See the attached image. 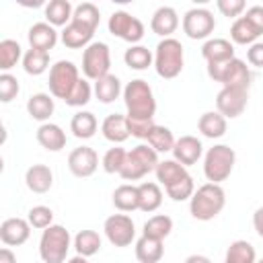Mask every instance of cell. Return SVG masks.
I'll use <instances>...</instances> for the list:
<instances>
[{"label": "cell", "instance_id": "6da1fadb", "mask_svg": "<svg viewBox=\"0 0 263 263\" xmlns=\"http://www.w3.org/2000/svg\"><path fill=\"white\" fill-rule=\"evenodd\" d=\"M101 23V12L92 2H82L74 8L72 21L64 27L60 39L68 49L88 47L92 43V35Z\"/></svg>", "mask_w": 263, "mask_h": 263}, {"label": "cell", "instance_id": "7a4b0ae2", "mask_svg": "<svg viewBox=\"0 0 263 263\" xmlns=\"http://www.w3.org/2000/svg\"><path fill=\"white\" fill-rule=\"evenodd\" d=\"M123 103H125V117L129 121H154L156 115V99L152 86L136 78L125 84L123 88Z\"/></svg>", "mask_w": 263, "mask_h": 263}, {"label": "cell", "instance_id": "3957f363", "mask_svg": "<svg viewBox=\"0 0 263 263\" xmlns=\"http://www.w3.org/2000/svg\"><path fill=\"white\" fill-rule=\"evenodd\" d=\"M226 205V193L222 185L216 183H203L201 187L195 189V193L189 199V212L195 220L208 222L214 220Z\"/></svg>", "mask_w": 263, "mask_h": 263}, {"label": "cell", "instance_id": "277c9868", "mask_svg": "<svg viewBox=\"0 0 263 263\" xmlns=\"http://www.w3.org/2000/svg\"><path fill=\"white\" fill-rule=\"evenodd\" d=\"M185 66V51L179 39L168 37L158 41L156 49H154V70L160 78L164 80H173L183 72Z\"/></svg>", "mask_w": 263, "mask_h": 263}, {"label": "cell", "instance_id": "5b68a950", "mask_svg": "<svg viewBox=\"0 0 263 263\" xmlns=\"http://www.w3.org/2000/svg\"><path fill=\"white\" fill-rule=\"evenodd\" d=\"M236 164V152L228 144H214L203 156V175L208 183L220 185L226 181Z\"/></svg>", "mask_w": 263, "mask_h": 263}, {"label": "cell", "instance_id": "8992f818", "mask_svg": "<svg viewBox=\"0 0 263 263\" xmlns=\"http://www.w3.org/2000/svg\"><path fill=\"white\" fill-rule=\"evenodd\" d=\"M208 76L220 82L222 88H251V70L245 60L232 58L220 64H208Z\"/></svg>", "mask_w": 263, "mask_h": 263}, {"label": "cell", "instance_id": "52a82bcc", "mask_svg": "<svg viewBox=\"0 0 263 263\" xmlns=\"http://www.w3.org/2000/svg\"><path fill=\"white\" fill-rule=\"evenodd\" d=\"M72 247V236L62 224H51L41 232L39 257L43 263H64Z\"/></svg>", "mask_w": 263, "mask_h": 263}, {"label": "cell", "instance_id": "ba28073f", "mask_svg": "<svg viewBox=\"0 0 263 263\" xmlns=\"http://www.w3.org/2000/svg\"><path fill=\"white\" fill-rule=\"evenodd\" d=\"M158 152L148 146V144H138L136 148H132L125 156V162L119 171V177L123 181H140L142 177H146L148 173L156 171L158 166Z\"/></svg>", "mask_w": 263, "mask_h": 263}, {"label": "cell", "instance_id": "9c48e42d", "mask_svg": "<svg viewBox=\"0 0 263 263\" xmlns=\"http://www.w3.org/2000/svg\"><path fill=\"white\" fill-rule=\"evenodd\" d=\"M80 82V72L78 66L70 60H60L49 68V95L55 99L66 101L70 92L76 88Z\"/></svg>", "mask_w": 263, "mask_h": 263}, {"label": "cell", "instance_id": "30bf717a", "mask_svg": "<svg viewBox=\"0 0 263 263\" xmlns=\"http://www.w3.org/2000/svg\"><path fill=\"white\" fill-rule=\"evenodd\" d=\"M111 68V51L103 41H92L82 51V72L88 80H99L109 74Z\"/></svg>", "mask_w": 263, "mask_h": 263}, {"label": "cell", "instance_id": "8fae6325", "mask_svg": "<svg viewBox=\"0 0 263 263\" xmlns=\"http://www.w3.org/2000/svg\"><path fill=\"white\" fill-rule=\"evenodd\" d=\"M107 27L113 37H119L132 45H138V41H142L144 37V23L138 16L129 14L127 10H115L109 16Z\"/></svg>", "mask_w": 263, "mask_h": 263}, {"label": "cell", "instance_id": "7c38bea8", "mask_svg": "<svg viewBox=\"0 0 263 263\" xmlns=\"http://www.w3.org/2000/svg\"><path fill=\"white\" fill-rule=\"evenodd\" d=\"M105 236L113 247H129L136 238V224L127 214H111L103 224Z\"/></svg>", "mask_w": 263, "mask_h": 263}, {"label": "cell", "instance_id": "4fadbf2b", "mask_svg": "<svg viewBox=\"0 0 263 263\" xmlns=\"http://www.w3.org/2000/svg\"><path fill=\"white\" fill-rule=\"evenodd\" d=\"M216 29V18L208 8H191L183 16V33L189 39H208Z\"/></svg>", "mask_w": 263, "mask_h": 263}, {"label": "cell", "instance_id": "5bb4252c", "mask_svg": "<svg viewBox=\"0 0 263 263\" xmlns=\"http://www.w3.org/2000/svg\"><path fill=\"white\" fill-rule=\"evenodd\" d=\"M249 103V90L245 88H222L216 95V111L226 119H236L245 113Z\"/></svg>", "mask_w": 263, "mask_h": 263}, {"label": "cell", "instance_id": "9a60e30c", "mask_svg": "<svg viewBox=\"0 0 263 263\" xmlns=\"http://www.w3.org/2000/svg\"><path fill=\"white\" fill-rule=\"evenodd\" d=\"M68 168L74 177L86 179L99 168V154L90 146H78L68 154Z\"/></svg>", "mask_w": 263, "mask_h": 263}, {"label": "cell", "instance_id": "2e32d148", "mask_svg": "<svg viewBox=\"0 0 263 263\" xmlns=\"http://www.w3.org/2000/svg\"><path fill=\"white\" fill-rule=\"evenodd\" d=\"M31 236V224L25 218H6L0 224V240L6 247H21Z\"/></svg>", "mask_w": 263, "mask_h": 263}, {"label": "cell", "instance_id": "e0dca14e", "mask_svg": "<svg viewBox=\"0 0 263 263\" xmlns=\"http://www.w3.org/2000/svg\"><path fill=\"white\" fill-rule=\"evenodd\" d=\"M201 156H203V144H201L195 136H181V138L175 142L173 158H175L177 162H181L183 166L195 164Z\"/></svg>", "mask_w": 263, "mask_h": 263}, {"label": "cell", "instance_id": "ac0fdd59", "mask_svg": "<svg viewBox=\"0 0 263 263\" xmlns=\"http://www.w3.org/2000/svg\"><path fill=\"white\" fill-rule=\"evenodd\" d=\"M179 27V14L173 6H160L150 18V29L162 39H168Z\"/></svg>", "mask_w": 263, "mask_h": 263}, {"label": "cell", "instance_id": "d6986e66", "mask_svg": "<svg viewBox=\"0 0 263 263\" xmlns=\"http://www.w3.org/2000/svg\"><path fill=\"white\" fill-rule=\"evenodd\" d=\"M27 39H29L31 49H39V51L49 53V49H53L55 43H58V31L47 21L45 23H35L27 33Z\"/></svg>", "mask_w": 263, "mask_h": 263}, {"label": "cell", "instance_id": "ffe728a7", "mask_svg": "<svg viewBox=\"0 0 263 263\" xmlns=\"http://www.w3.org/2000/svg\"><path fill=\"white\" fill-rule=\"evenodd\" d=\"M101 134L105 140L113 142L115 146L125 142L132 134H129V125H127V117L125 115H119V113H111L103 119L101 123Z\"/></svg>", "mask_w": 263, "mask_h": 263}, {"label": "cell", "instance_id": "44dd1931", "mask_svg": "<svg viewBox=\"0 0 263 263\" xmlns=\"http://www.w3.org/2000/svg\"><path fill=\"white\" fill-rule=\"evenodd\" d=\"M201 55L208 64H220V62H228L234 58V45L228 39L222 37H214L208 39L201 45Z\"/></svg>", "mask_w": 263, "mask_h": 263}, {"label": "cell", "instance_id": "7402d4cb", "mask_svg": "<svg viewBox=\"0 0 263 263\" xmlns=\"http://www.w3.org/2000/svg\"><path fill=\"white\" fill-rule=\"evenodd\" d=\"M25 183L33 193H47L53 185V173L47 164H31L25 173Z\"/></svg>", "mask_w": 263, "mask_h": 263}, {"label": "cell", "instance_id": "603a6c76", "mask_svg": "<svg viewBox=\"0 0 263 263\" xmlns=\"http://www.w3.org/2000/svg\"><path fill=\"white\" fill-rule=\"evenodd\" d=\"M35 136H37V142L45 150H49V152H60L66 146V132L58 123H51V121L41 123L37 127V134Z\"/></svg>", "mask_w": 263, "mask_h": 263}, {"label": "cell", "instance_id": "cb8c5ba5", "mask_svg": "<svg viewBox=\"0 0 263 263\" xmlns=\"http://www.w3.org/2000/svg\"><path fill=\"white\" fill-rule=\"evenodd\" d=\"M53 111H55V103H53L51 95H47V92H35L27 101V113L35 121L47 123L49 117L53 115Z\"/></svg>", "mask_w": 263, "mask_h": 263}, {"label": "cell", "instance_id": "d4e9b609", "mask_svg": "<svg viewBox=\"0 0 263 263\" xmlns=\"http://www.w3.org/2000/svg\"><path fill=\"white\" fill-rule=\"evenodd\" d=\"M92 92L95 97L103 103V105H109L113 101L119 99V95H123V88H121V80L115 76V74H107L99 80H95V86H92Z\"/></svg>", "mask_w": 263, "mask_h": 263}, {"label": "cell", "instance_id": "484cf974", "mask_svg": "<svg viewBox=\"0 0 263 263\" xmlns=\"http://www.w3.org/2000/svg\"><path fill=\"white\" fill-rule=\"evenodd\" d=\"M226 127H228L226 117L220 115L218 111H205L197 121V129L201 132L203 138H210V140L222 138L226 134Z\"/></svg>", "mask_w": 263, "mask_h": 263}, {"label": "cell", "instance_id": "4316f807", "mask_svg": "<svg viewBox=\"0 0 263 263\" xmlns=\"http://www.w3.org/2000/svg\"><path fill=\"white\" fill-rule=\"evenodd\" d=\"M162 255H164L162 240L150 238V236H144V234L136 240V259L140 263H160Z\"/></svg>", "mask_w": 263, "mask_h": 263}, {"label": "cell", "instance_id": "83f0119b", "mask_svg": "<svg viewBox=\"0 0 263 263\" xmlns=\"http://www.w3.org/2000/svg\"><path fill=\"white\" fill-rule=\"evenodd\" d=\"M154 173H156V181H158L164 189L171 187L173 183H177L179 179H183V177L189 175V173H187V166H183V164L177 162L175 158H164V160H160Z\"/></svg>", "mask_w": 263, "mask_h": 263}, {"label": "cell", "instance_id": "f1b7e54d", "mask_svg": "<svg viewBox=\"0 0 263 263\" xmlns=\"http://www.w3.org/2000/svg\"><path fill=\"white\" fill-rule=\"evenodd\" d=\"M113 205H115L121 214L140 210V193H138V185H132V183H123V185H119V187L113 191Z\"/></svg>", "mask_w": 263, "mask_h": 263}, {"label": "cell", "instance_id": "f546056e", "mask_svg": "<svg viewBox=\"0 0 263 263\" xmlns=\"http://www.w3.org/2000/svg\"><path fill=\"white\" fill-rule=\"evenodd\" d=\"M74 16V6L68 0H49L45 4V18L51 27H66Z\"/></svg>", "mask_w": 263, "mask_h": 263}, {"label": "cell", "instance_id": "4dcf8cb0", "mask_svg": "<svg viewBox=\"0 0 263 263\" xmlns=\"http://www.w3.org/2000/svg\"><path fill=\"white\" fill-rule=\"evenodd\" d=\"M97 127H99V121H97L95 113H90V111H78V113H74V117L70 121V132L78 140L92 138L97 134Z\"/></svg>", "mask_w": 263, "mask_h": 263}, {"label": "cell", "instance_id": "1f68e13d", "mask_svg": "<svg viewBox=\"0 0 263 263\" xmlns=\"http://www.w3.org/2000/svg\"><path fill=\"white\" fill-rule=\"evenodd\" d=\"M138 193H140V210L146 214H152L160 208L162 203V189L158 183L152 181H144L138 185Z\"/></svg>", "mask_w": 263, "mask_h": 263}, {"label": "cell", "instance_id": "d6a6232c", "mask_svg": "<svg viewBox=\"0 0 263 263\" xmlns=\"http://www.w3.org/2000/svg\"><path fill=\"white\" fill-rule=\"evenodd\" d=\"M171 232H173V218L166 216V214H156V216L148 218L144 222V228H142L144 236L158 238V240H164Z\"/></svg>", "mask_w": 263, "mask_h": 263}, {"label": "cell", "instance_id": "836d02e7", "mask_svg": "<svg viewBox=\"0 0 263 263\" xmlns=\"http://www.w3.org/2000/svg\"><path fill=\"white\" fill-rule=\"evenodd\" d=\"M224 263H257L255 247L249 240H234L226 249Z\"/></svg>", "mask_w": 263, "mask_h": 263}, {"label": "cell", "instance_id": "e575fe53", "mask_svg": "<svg viewBox=\"0 0 263 263\" xmlns=\"http://www.w3.org/2000/svg\"><path fill=\"white\" fill-rule=\"evenodd\" d=\"M123 62L132 70H146L154 64V55L148 47L144 45H129L123 53Z\"/></svg>", "mask_w": 263, "mask_h": 263}, {"label": "cell", "instance_id": "d590c367", "mask_svg": "<svg viewBox=\"0 0 263 263\" xmlns=\"http://www.w3.org/2000/svg\"><path fill=\"white\" fill-rule=\"evenodd\" d=\"M146 142H148V146H152L158 154H164V152H173L177 140H175V136H173V132H171L168 127L156 123V125L150 129Z\"/></svg>", "mask_w": 263, "mask_h": 263}, {"label": "cell", "instance_id": "8d00e7d4", "mask_svg": "<svg viewBox=\"0 0 263 263\" xmlns=\"http://www.w3.org/2000/svg\"><path fill=\"white\" fill-rule=\"evenodd\" d=\"M101 236L99 232L95 230H80L76 236H74V249H76V255H82V257H92L101 251Z\"/></svg>", "mask_w": 263, "mask_h": 263}, {"label": "cell", "instance_id": "74e56055", "mask_svg": "<svg viewBox=\"0 0 263 263\" xmlns=\"http://www.w3.org/2000/svg\"><path fill=\"white\" fill-rule=\"evenodd\" d=\"M259 37L261 35L257 33V29L245 16H238L230 27V39L238 45H253V43H257Z\"/></svg>", "mask_w": 263, "mask_h": 263}, {"label": "cell", "instance_id": "f35d334b", "mask_svg": "<svg viewBox=\"0 0 263 263\" xmlns=\"http://www.w3.org/2000/svg\"><path fill=\"white\" fill-rule=\"evenodd\" d=\"M49 68V53L39 49H27L23 55V70L29 76H41Z\"/></svg>", "mask_w": 263, "mask_h": 263}, {"label": "cell", "instance_id": "ab89813d", "mask_svg": "<svg viewBox=\"0 0 263 263\" xmlns=\"http://www.w3.org/2000/svg\"><path fill=\"white\" fill-rule=\"evenodd\" d=\"M23 47L14 39H2L0 41V70L8 72L10 68L16 66V62L23 58Z\"/></svg>", "mask_w": 263, "mask_h": 263}, {"label": "cell", "instance_id": "60d3db41", "mask_svg": "<svg viewBox=\"0 0 263 263\" xmlns=\"http://www.w3.org/2000/svg\"><path fill=\"white\" fill-rule=\"evenodd\" d=\"M125 156H127V152H125L121 146L109 148V150L103 154V158H101L103 171L109 173V175H115V173L119 175V171H121V166H123V162H125Z\"/></svg>", "mask_w": 263, "mask_h": 263}, {"label": "cell", "instance_id": "b9f144b4", "mask_svg": "<svg viewBox=\"0 0 263 263\" xmlns=\"http://www.w3.org/2000/svg\"><path fill=\"white\" fill-rule=\"evenodd\" d=\"M166 195L173 199V201H185V199H191V195L195 193V183H193V177L187 175L183 179H179L177 183H173L171 187L164 189Z\"/></svg>", "mask_w": 263, "mask_h": 263}, {"label": "cell", "instance_id": "7bdbcfd3", "mask_svg": "<svg viewBox=\"0 0 263 263\" xmlns=\"http://www.w3.org/2000/svg\"><path fill=\"white\" fill-rule=\"evenodd\" d=\"M27 220L31 224V228H37V230H45L53 224V212L51 208L47 205H33L27 214Z\"/></svg>", "mask_w": 263, "mask_h": 263}, {"label": "cell", "instance_id": "ee69618b", "mask_svg": "<svg viewBox=\"0 0 263 263\" xmlns=\"http://www.w3.org/2000/svg\"><path fill=\"white\" fill-rule=\"evenodd\" d=\"M92 97V86L88 82V78H80V82L76 84V88L70 92V97L64 101L68 107H84Z\"/></svg>", "mask_w": 263, "mask_h": 263}, {"label": "cell", "instance_id": "f6af8a7d", "mask_svg": "<svg viewBox=\"0 0 263 263\" xmlns=\"http://www.w3.org/2000/svg\"><path fill=\"white\" fill-rule=\"evenodd\" d=\"M18 90H21V84H18L16 76H12L10 72H2L0 74V101L10 103L12 99H16Z\"/></svg>", "mask_w": 263, "mask_h": 263}, {"label": "cell", "instance_id": "bcb514c9", "mask_svg": "<svg viewBox=\"0 0 263 263\" xmlns=\"http://www.w3.org/2000/svg\"><path fill=\"white\" fill-rule=\"evenodd\" d=\"M218 10L224 14V16H228V18H238L240 14H242V10L247 8V4H245V0H218Z\"/></svg>", "mask_w": 263, "mask_h": 263}, {"label": "cell", "instance_id": "7dc6e473", "mask_svg": "<svg viewBox=\"0 0 263 263\" xmlns=\"http://www.w3.org/2000/svg\"><path fill=\"white\" fill-rule=\"evenodd\" d=\"M245 18H247L255 29H257V33H259V35H263V6L255 4V6L247 8Z\"/></svg>", "mask_w": 263, "mask_h": 263}, {"label": "cell", "instance_id": "c3c4849f", "mask_svg": "<svg viewBox=\"0 0 263 263\" xmlns=\"http://www.w3.org/2000/svg\"><path fill=\"white\" fill-rule=\"evenodd\" d=\"M247 60H249L251 66L263 68V41H257V43L249 45V49H247Z\"/></svg>", "mask_w": 263, "mask_h": 263}, {"label": "cell", "instance_id": "681fc988", "mask_svg": "<svg viewBox=\"0 0 263 263\" xmlns=\"http://www.w3.org/2000/svg\"><path fill=\"white\" fill-rule=\"evenodd\" d=\"M253 228H255V232L263 238V205L257 208L255 214H253Z\"/></svg>", "mask_w": 263, "mask_h": 263}, {"label": "cell", "instance_id": "f907efd6", "mask_svg": "<svg viewBox=\"0 0 263 263\" xmlns=\"http://www.w3.org/2000/svg\"><path fill=\"white\" fill-rule=\"evenodd\" d=\"M0 263H16V255L8 247H2L0 249Z\"/></svg>", "mask_w": 263, "mask_h": 263}, {"label": "cell", "instance_id": "816d5d0a", "mask_svg": "<svg viewBox=\"0 0 263 263\" xmlns=\"http://www.w3.org/2000/svg\"><path fill=\"white\" fill-rule=\"evenodd\" d=\"M185 263H212V259L210 257H205V255H189L187 259H185Z\"/></svg>", "mask_w": 263, "mask_h": 263}, {"label": "cell", "instance_id": "f5cc1de1", "mask_svg": "<svg viewBox=\"0 0 263 263\" xmlns=\"http://www.w3.org/2000/svg\"><path fill=\"white\" fill-rule=\"evenodd\" d=\"M68 263H88V259H86V257H82V255H74V257H70V259H68Z\"/></svg>", "mask_w": 263, "mask_h": 263}, {"label": "cell", "instance_id": "db71d44e", "mask_svg": "<svg viewBox=\"0 0 263 263\" xmlns=\"http://www.w3.org/2000/svg\"><path fill=\"white\" fill-rule=\"evenodd\" d=\"M257 263H263V259H259V261H257Z\"/></svg>", "mask_w": 263, "mask_h": 263}]
</instances>
